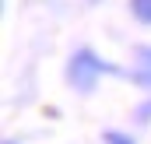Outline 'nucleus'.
<instances>
[{"label":"nucleus","instance_id":"nucleus-5","mask_svg":"<svg viewBox=\"0 0 151 144\" xmlns=\"http://www.w3.org/2000/svg\"><path fill=\"white\" fill-rule=\"evenodd\" d=\"M134 116H137L141 123H151V99H148V102H141V106L134 109Z\"/></svg>","mask_w":151,"mask_h":144},{"label":"nucleus","instance_id":"nucleus-1","mask_svg":"<svg viewBox=\"0 0 151 144\" xmlns=\"http://www.w3.org/2000/svg\"><path fill=\"white\" fill-rule=\"evenodd\" d=\"M102 74H119V67L106 63V60H102L95 49H88V46L74 49V56L67 60V81L74 84L81 95L95 91V84H99V77H102Z\"/></svg>","mask_w":151,"mask_h":144},{"label":"nucleus","instance_id":"nucleus-7","mask_svg":"<svg viewBox=\"0 0 151 144\" xmlns=\"http://www.w3.org/2000/svg\"><path fill=\"white\" fill-rule=\"evenodd\" d=\"M4 144H18V141H11V137H7V141H4Z\"/></svg>","mask_w":151,"mask_h":144},{"label":"nucleus","instance_id":"nucleus-6","mask_svg":"<svg viewBox=\"0 0 151 144\" xmlns=\"http://www.w3.org/2000/svg\"><path fill=\"white\" fill-rule=\"evenodd\" d=\"M134 53H137V60H141V67H151V46H137Z\"/></svg>","mask_w":151,"mask_h":144},{"label":"nucleus","instance_id":"nucleus-8","mask_svg":"<svg viewBox=\"0 0 151 144\" xmlns=\"http://www.w3.org/2000/svg\"><path fill=\"white\" fill-rule=\"evenodd\" d=\"M88 4H99V0H88Z\"/></svg>","mask_w":151,"mask_h":144},{"label":"nucleus","instance_id":"nucleus-3","mask_svg":"<svg viewBox=\"0 0 151 144\" xmlns=\"http://www.w3.org/2000/svg\"><path fill=\"white\" fill-rule=\"evenodd\" d=\"M102 141H106V144H137L130 134H123V130H106V134H102Z\"/></svg>","mask_w":151,"mask_h":144},{"label":"nucleus","instance_id":"nucleus-4","mask_svg":"<svg viewBox=\"0 0 151 144\" xmlns=\"http://www.w3.org/2000/svg\"><path fill=\"white\" fill-rule=\"evenodd\" d=\"M130 81L141 84V88H151V67H137V71H130Z\"/></svg>","mask_w":151,"mask_h":144},{"label":"nucleus","instance_id":"nucleus-2","mask_svg":"<svg viewBox=\"0 0 151 144\" xmlns=\"http://www.w3.org/2000/svg\"><path fill=\"white\" fill-rule=\"evenodd\" d=\"M130 14L141 25H151V0H130Z\"/></svg>","mask_w":151,"mask_h":144}]
</instances>
